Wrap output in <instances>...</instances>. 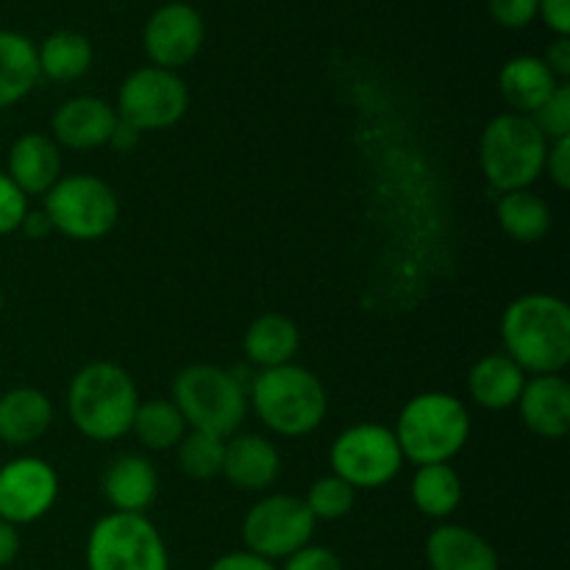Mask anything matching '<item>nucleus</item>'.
Listing matches in <instances>:
<instances>
[{
    "label": "nucleus",
    "instance_id": "38",
    "mask_svg": "<svg viewBox=\"0 0 570 570\" xmlns=\"http://www.w3.org/2000/svg\"><path fill=\"white\" fill-rule=\"evenodd\" d=\"M543 61L549 65V70L554 72L560 81L570 78V37H554V42H549L546 48Z\"/></svg>",
    "mask_w": 570,
    "mask_h": 570
},
{
    "label": "nucleus",
    "instance_id": "13",
    "mask_svg": "<svg viewBox=\"0 0 570 570\" xmlns=\"http://www.w3.org/2000/svg\"><path fill=\"white\" fill-rule=\"evenodd\" d=\"M204 39V17L193 3H184V0L161 3L142 28V48L150 65L173 72L198 59Z\"/></svg>",
    "mask_w": 570,
    "mask_h": 570
},
{
    "label": "nucleus",
    "instance_id": "29",
    "mask_svg": "<svg viewBox=\"0 0 570 570\" xmlns=\"http://www.w3.org/2000/svg\"><path fill=\"white\" fill-rule=\"evenodd\" d=\"M173 451H176V465L184 476L195 479V482H209V479L220 476L223 471L226 440L189 429Z\"/></svg>",
    "mask_w": 570,
    "mask_h": 570
},
{
    "label": "nucleus",
    "instance_id": "37",
    "mask_svg": "<svg viewBox=\"0 0 570 570\" xmlns=\"http://www.w3.org/2000/svg\"><path fill=\"white\" fill-rule=\"evenodd\" d=\"M206 570H278V566L250 554V551L239 549V551H226V554H220Z\"/></svg>",
    "mask_w": 570,
    "mask_h": 570
},
{
    "label": "nucleus",
    "instance_id": "32",
    "mask_svg": "<svg viewBox=\"0 0 570 570\" xmlns=\"http://www.w3.org/2000/svg\"><path fill=\"white\" fill-rule=\"evenodd\" d=\"M28 200L31 198L6 173H0V237L20 232L22 220H26L28 209H31Z\"/></svg>",
    "mask_w": 570,
    "mask_h": 570
},
{
    "label": "nucleus",
    "instance_id": "31",
    "mask_svg": "<svg viewBox=\"0 0 570 570\" xmlns=\"http://www.w3.org/2000/svg\"><path fill=\"white\" fill-rule=\"evenodd\" d=\"M532 122L540 128L549 142L570 139V83L562 81L557 92L532 115Z\"/></svg>",
    "mask_w": 570,
    "mask_h": 570
},
{
    "label": "nucleus",
    "instance_id": "19",
    "mask_svg": "<svg viewBox=\"0 0 570 570\" xmlns=\"http://www.w3.org/2000/svg\"><path fill=\"white\" fill-rule=\"evenodd\" d=\"M6 176L28 198H45V193L61 178V148L53 142L50 134H20L9 148Z\"/></svg>",
    "mask_w": 570,
    "mask_h": 570
},
{
    "label": "nucleus",
    "instance_id": "33",
    "mask_svg": "<svg viewBox=\"0 0 570 570\" xmlns=\"http://www.w3.org/2000/svg\"><path fill=\"white\" fill-rule=\"evenodd\" d=\"M488 9L490 17L510 31H521L538 20V0H488Z\"/></svg>",
    "mask_w": 570,
    "mask_h": 570
},
{
    "label": "nucleus",
    "instance_id": "18",
    "mask_svg": "<svg viewBox=\"0 0 570 570\" xmlns=\"http://www.w3.org/2000/svg\"><path fill=\"white\" fill-rule=\"evenodd\" d=\"M429 570H501L495 546L471 527L438 523L426 538Z\"/></svg>",
    "mask_w": 570,
    "mask_h": 570
},
{
    "label": "nucleus",
    "instance_id": "16",
    "mask_svg": "<svg viewBox=\"0 0 570 570\" xmlns=\"http://www.w3.org/2000/svg\"><path fill=\"white\" fill-rule=\"evenodd\" d=\"M159 471L142 454L115 456L100 476V495L111 507V512L148 515L154 501L159 499Z\"/></svg>",
    "mask_w": 570,
    "mask_h": 570
},
{
    "label": "nucleus",
    "instance_id": "1",
    "mask_svg": "<svg viewBox=\"0 0 570 570\" xmlns=\"http://www.w3.org/2000/svg\"><path fill=\"white\" fill-rule=\"evenodd\" d=\"M504 354L527 376H554L570 365V309L560 295L523 293L499 323Z\"/></svg>",
    "mask_w": 570,
    "mask_h": 570
},
{
    "label": "nucleus",
    "instance_id": "2",
    "mask_svg": "<svg viewBox=\"0 0 570 570\" xmlns=\"http://www.w3.org/2000/svg\"><path fill=\"white\" fill-rule=\"evenodd\" d=\"M139 387L117 362H89L72 373L67 384V421L89 443H117L131 434Z\"/></svg>",
    "mask_w": 570,
    "mask_h": 570
},
{
    "label": "nucleus",
    "instance_id": "42",
    "mask_svg": "<svg viewBox=\"0 0 570 570\" xmlns=\"http://www.w3.org/2000/svg\"><path fill=\"white\" fill-rule=\"evenodd\" d=\"M3 306H6V298H3V289H0V315H3Z\"/></svg>",
    "mask_w": 570,
    "mask_h": 570
},
{
    "label": "nucleus",
    "instance_id": "41",
    "mask_svg": "<svg viewBox=\"0 0 570 570\" xmlns=\"http://www.w3.org/2000/svg\"><path fill=\"white\" fill-rule=\"evenodd\" d=\"M20 234H26L28 239H45L53 234V228H50V220L45 217L42 209H37V212L28 209L26 220H22V226H20Z\"/></svg>",
    "mask_w": 570,
    "mask_h": 570
},
{
    "label": "nucleus",
    "instance_id": "10",
    "mask_svg": "<svg viewBox=\"0 0 570 570\" xmlns=\"http://www.w3.org/2000/svg\"><path fill=\"white\" fill-rule=\"evenodd\" d=\"M115 111L139 134L167 131L189 111V87L178 72L161 67H137L117 89Z\"/></svg>",
    "mask_w": 570,
    "mask_h": 570
},
{
    "label": "nucleus",
    "instance_id": "26",
    "mask_svg": "<svg viewBox=\"0 0 570 570\" xmlns=\"http://www.w3.org/2000/svg\"><path fill=\"white\" fill-rule=\"evenodd\" d=\"M495 220L510 239L521 245H534L549 237L554 215H551V206L546 204V198H540L538 193L518 189V193L499 195Z\"/></svg>",
    "mask_w": 570,
    "mask_h": 570
},
{
    "label": "nucleus",
    "instance_id": "5",
    "mask_svg": "<svg viewBox=\"0 0 570 570\" xmlns=\"http://www.w3.org/2000/svg\"><path fill=\"white\" fill-rule=\"evenodd\" d=\"M471 412L465 401L445 390H429L401 406L393 434L404 462L412 465H440L451 462L471 440Z\"/></svg>",
    "mask_w": 570,
    "mask_h": 570
},
{
    "label": "nucleus",
    "instance_id": "24",
    "mask_svg": "<svg viewBox=\"0 0 570 570\" xmlns=\"http://www.w3.org/2000/svg\"><path fill=\"white\" fill-rule=\"evenodd\" d=\"M39 81L37 42L20 31L0 28V111L26 100Z\"/></svg>",
    "mask_w": 570,
    "mask_h": 570
},
{
    "label": "nucleus",
    "instance_id": "35",
    "mask_svg": "<svg viewBox=\"0 0 570 570\" xmlns=\"http://www.w3.org/2000/svg\"><path fill=\"white\" fill-rule=\"evenodd\" d=\"M543 176H549V181L554 184L560 193L570 189V139H557V142H549Z\"/></svg>",
    "mask_w": 570,
    "mask_h": 570
},
{
    "label": "nucleus",
    "instance_id": "22",
    "mask_svg": "<svg viewBox=\"0 0 570 570\" xmlns=\"http://www.w3.org/2000/svg\"><path fill=\"white\" fill-rule=\"evenodd\" d=\"M301 351V328L282 312H265L254 317L243 334V354L254 371H271L295 362Z\"/></svg>",
    "mask_w": 570,
    "mask_h": 570
},
{
    "label": "nucleus",
    "instance_id": "9",
    "mask_svg": "<svg viewBox=\"0 0 570 570\" xmlns=\"http://www.w3.org/2000/svg\"><path fill=\"white\" fill-rule=\"evenodd\" d=\"M328 465L334 476L360 493V490H382L401 476L404 454L399 449L393 426L376 421H362L343 429L328 445Z\"/></svg>",
    "mask_w": 570,
    "mask_h": 570
},
{
    "label": "nucleus",
    "instance_id": "28",
    "mask_svg": "<svg viewBox=\"0 0 570 570\" xmlns=\"http://www.w3.org/2000/svg\"><path fill=\"white\" fill-rule=\"evenodd\" d=\"M187 432V423L170 399L139 401L137 412H134L131 434L145 451H154V454L173 451Z\"/></svg>",
    "mask_w": 570,
    "mask_h": 570
},
{
    "label": "nucleus",
    "instance_id": "6",
    "mask_svg": "<svg viewBox=\"0 0 570 570\" xmlns=\"http://www.w3.org/2000/svg\"><path fill=\"white\" fill-rule=\"evenodd\" d=\"M549 139L532 117L501 111L479 137V167L499 195L532 189L543 178Z\"/></svg>",
    "mask_w": 570,
    "mask_h": 570
},
{
    "label": "nucleus",
    "instance_id": "40",
    "mask_svg": "<svg viewBox=\"0 0 570 570\" xmlns=\"http://www.w3.org/2000/svg\"><path fill=\"white\" fill-rule=\"evenodd\" d=\"M139 142H142V134H139L134 126H128V122L117 120V126H115V131H111V139L106 148L117 150V154H131V150H137Z\"/></svg>",
    "mask_w": 570,
    "mask_h": 570
},
{
    "label": "nucleus",
    "instance_id": "3",
    "mask_svg": "<svg viewBox=\"0 0 570 570\" xmlns=\"http://www.w3.org/2000/svg\"><path fill=\"white\" fill-rule=\"evenodd\" d=\"M248 412H254L276 438H309L328 415V390L315 371L295 362L254 371L248 384Z\"/></svg>",
    "mask_w": 570,
    "mask_h": 570
},
{
    "label": "nucleus",
    "instance_id": "12",
    "mask_svg": "<svg viewBox=\"0 0 570 570\" xmlns=\"http://www.w3.org/2000/svg\"><path fill=\"white\" fill-rule=\"evenodd\" d=\"M59 471L42 456L22 454L0 465V518L11 527L42 521L59 501Z\"/></svg>",
    "mask_w": 570,
    "mask_h": 570
},
{
    "label": "nucleus",
    "instance_id": "15",
    "mask_svg": "<svg viewBox=\"0 0 570 570\" xmlns=\"http://www.w3.org/2000/svg\"><path fill=\"white\" fill-rule=\"evenodd\" d=\"M220 476L243 493H271V488H276L278 476H282V451L265 434H232L226 440V451H223Z\"/></svg>",
    "mask_w": 570,
    "mask_h": 570
},
{
    "label": "nucleus",
    "instance_id": "7",
    "mask_svg": "<svg viewBox=\"0 0 570 570\" xmlns=\"http://www.w3.org/2000/svg\"><path fill=\"white\" fill-rule=\"evenodd\" d=\"M42 212L53 234L72 243H95L115 232L120 220V198L100 176L70 173L45 193Z\"/></svg>",
    "mask_w": 570,
    "mask_h": 570
},
{
    "label": "nucleus",
    "instance_id": "11",
    "mask_svg": "<svg viewBox=\"0 0 570 570\" xmlns=\"http://www.w3.org/2000/svg\"><path fill=\"white\" fill-rule=\"evenodd\" d=\"M317 521L306 510L304 499L289 493H265L243 518L245 551L262 560L284 562L312 543Z\"/></svg>",
    "mask_w": 570,
    "mask_h": 570
},
{
    "label": "nucleus",
    "instance_id": "34",
    "mask_svg": "<svg viewBox=\"0 0 570 570\" xmlns=\"http://www.w3.org/2000/svg\"><path fill=\"white\" fill-rule=\"evenodd\" d=\"M278 570H345L343 560L337 557V551H332L328 546H304L301 551H295L293 557L282 562Z\"/></svg>",
    "mask_w": 570,
    "mask_h": 570
},
{
    "label": "nucleus",
    "instance_id": "14",
    "mask_svg": "<svg viewBox=\"0 0 570 570\" xmlns=\"http://www.w3.org/2000/svg\"><path fill=\"white\" fill-rule=\"evenodd\" d=\"M117 120L115 104L98 95H76L50 115V137L67 150H98L109 145Z\"/></svg>",
    "mask_w": 570,
    "mask_h": 570
},
{
    "label": "nucleus",
    "instance_id": "25",
    "mask_svg": "<svg viewBox=\"0 0 570 570\" xmlns=\"http://www.w3.org/2000/svg\"><path fill=\"white\" fill-rule=\"evenodd\" d=\"M410 499L429 521L445 523L462 504V476L451 462L421 465L410 482Z\"/></svg>",
    "mask_w": 570,
    "mask_h": 570
},
{
    "label": "nucleus",
    "instance_id": "20",
    "mask_svg": "<svg viewBox=\"0 0 570 570\" xmlns=\"http://www.w3.org/2000/svg\"><path fill=\"white\" fill-rule=\"evenodd\" d=\"M53 401L37 387H11L0 393V443L28 449L48 434Z\"/></svg>",
    "mask_w": 570,
    "mask_h": 570
},
{
    "label": "nucleus",
    "instance_id": "27",
    "mask_svg": "<svg viewBox=\"0 0 570 570\" xmlns=\"http://www.w3.org/2000/svg\"><path fill=\"white\" fill-rule=\"evenodd\" d=\"M39 76L56 83H72L83 78L92 67L95 50L83 33L78 31H53L37 45Z\"/></svg>",
    "mask_w": 570,
    "mask_h": 570
},
{
    "label": "nucleus",
    "instance_id": "23",
    "mask_svg": "<svg viewBox=\"0 0 570 570\" xmlns=\"http://www.w3.org/2000/svg\"><path fill=\"white\" fill-rule=\"evenodd\" d=\"M527 379V373L501 351V354H488L473 362L465 384L473 404L488 412H507L515 410Z\"/></svg>",
    "mask_w": 570,
    "mask_h": 570
},
{
    "label": "nucleus",
    "instance_id": "4",
    "mask_svg": "<svg viewBox=\"0 0 570 570\" xmlns=\"http://www.w3.org/2000/svg\"><path fill=\"white\" fill-rule=\"evenodd\" d=\"M250 379H245L237 367L198 362L181 367L173 376L170 401L181 412L187 429L228 440L243 429L248 417Z\"/></svg>",
    "mask_w": 570,
    "mask_h": 570
},
{
    "label": "nucleus",
    "instance_id": "39",
    "mask_svg": "<svg viewBox=\"0 0 570 570\" xmlns=\"http://www.w3.org/2000/svg\"><path fill=\"white\" fill-rule=\"evenodd\" d=\"M20 554V529L0 518V568H9Z\"/></svg>",
    "mask_w": 570,
    "mask_h": 570
},
{
    "label": "nucleus",
    "instance_id": "21",
    "mask_svg": "<svg viewBox=\"0 0 570 570\" xmlns=\"http://www.w3.org/2000/svg\"><path fill=\"white\" fill-rule=\"evenodd\" d=\"M560 83L562 81L549 70L543 56H512L499 70V92L515 115L532 117L557 92Z\"/></svg>",
    "mask_w": 570,
    "mask_h": 570
},
{
    "label": "nucleus",
    "instance_id": "30",
    "mask_svg": "<svg viewBox=\"0 0 570 570\" xmlns=\"http://www.w3.org/2000/svg\"><path fill=\"white\" fill-rule=\"evenodd\" d=\"M304 504L317 523L343 521V518L354 510L356 490L351 488V484H345L340 476L328 473V476L315 479V482L309 484V490H306L304 495Z\"/></svg>",
    "mask_w": 570,
    "mask_h": 570
},
{
    "label": "nucleus",
    "instance_id": "8",
    "mask_svg": "<svg viewBox=\"0 0 570 570\" xmlns=\"http://www.w3.org/2000/svg\"><path fill=\"white\" fill-rule=\"evenodd\" d=\"M87 570H170V551L148 515L106 512L83 546Z\"/></svg>",
    "mask_w": 570,
    "mask_h": 570
},
{
    "label": "nucleus",
    "instance_id": "17",
    "mask_svg": "<svg viewBox=\"0 0 570 570\" xmlns=\"http://www.w3.org/2000/svg\"><path fill=\"white\" fill-rule=\"evenodd\" d=\"M521 423L543 440H562L570 432V384L562 373L529 376L515 404Z\"/></svg>",
    "mask_w": 570,
    "mask_h": 570
},
{
    "label": "nucleus",
    "instance_id": "36",
    "mask_svg": "<svg viewBox=\"0 0 570 570\" xmlns=\"http://www.w3.org/2000/svg\"><path fill=\"white\" fill-rule=\"evenodd\" d=\"M538 17L554 37H570V0H538Z\"/></svg>",
    "mask_w": 570,
    "mask_h": 570
}]
</instances>
